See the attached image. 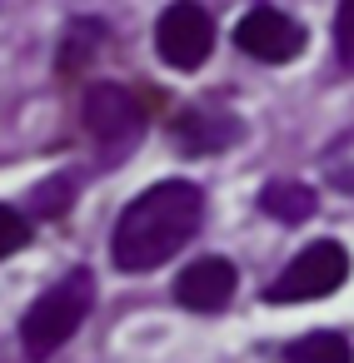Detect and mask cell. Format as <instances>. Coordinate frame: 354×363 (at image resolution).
<instances>
[{
    "label": "cell",
    "mask_w": 354,
    "mask_h": 363,
    "mask_svg": "<svg viewBox=\"0 0 354 363\" xmlns=\"http://www.w3.org/2000/svg\"><path fill=\"white\" fill-rule=\"evenodd\" d=\"M205 219V194L200 184L190 179H165V184H150L145 194H135L125 204V214L115 219V234H110V259L115 269L125 274H145V269H160L165 259H175L195 229Z\"/></svg>",
    "instance_id": "1"
},
{
    "label": "cell",
    "mask_w": 354,
    "mask_h": 363,
    "mask_svg": "<svg viewBox=\"0 0 354 363\" xmlns=\"http://www.w3.org/2000/svg\"><path fill=\"white\" fill-rule=\"evenodd\" d=\"M175 140L185 145V150H220V145H230L235 140V120H225V115H200V110H190V115H180L175 120Z\"/></svg>",
    "instance_id": "9"
},
{
    "label": "cell",
    "mask_w": 354,
    "mask_h": 363,
    "mask_svg": "<svg viewBox=\"0 0 354 363\" xmlns=\"http://www.w3.org/2000/svg\"><path fill=\"white\" fill-rule=\"evenodd\" d=\"M259 209H264L269 219H279V224H304V219L319 209V199H314V189H309V184L274 179V184H264V189H259Z\"/></svg>",
    "instance_id": "8"
},
{
    "label": "cell",
    "mask_w": 354,
    "mask_h": 363,
    "mask_svg": "<svg viewBox=\"0 0 354 363\" xmlns=\"http://www.w3.org/2000/svg\"><path fill=\"white\" fill-rule=\"evenodd\" d=\"M90 303H95V274L90 269H70L60 284H50L26 308V318H21V348H26V358L31 363L55 358L75 338V328L85 323Z\"/></svg>",
    "instance_id": "2"
},
{
    "label": "cell",
    "mask_w": 354,
    "mask_h": 363,
    "mask_svg": "<svg viewBox=\"0 0 354 363\" xmlns=\"http://www.w3.org/2000/svg\"><path fill=\"white\" fill-rule=\"evenodd\" d=\"M284 363H354V348L344 333L334 328H319V333H304L284 348Z\"/></svg>",
    "instance_id": "10"
},
{
    "label": "cell",
    "mask_w": 354,
    "mask_h": 363,
    "mask_svg": "<svg viewBox=\"0 0 354 363\" xmlns=\"http://www.w3.org/2000/svg\"><path fill=\"white\" fill-rule=\"evenodd\" d=\"M349 279V254L339 239H319L304 254H294L284 264V274L264 289V303H309V298H329L339 284Z\"/></svg>",
    "instance_id": "3"
},
{
    "label": "cell",
    "mask_w": 354,
    "mask_h": 363,
    "mask_svg": "<svg viewBox=\"0 0 354 363\" xmlns=\"http://www.w3.org/2000/svg\"><path fill=\"white\" fill-rule=\"evenodd\" d=\"M334 50L354 70V0H339V11H334Z\"/></svg>",
    "instance_id": "12"
},
{
    "label": "cell",
    "mask_w": 354,
    "mask_h": 363,
    "mask_svg": "<svg viewBox=\"0 0 354 363\" xmlns=\"http://www.w3.org/2000/svg\"><path fill=\"white\" fill-rule=\"evenodd\" d=\"M26 244H31V219L21 209H11V204H0V259L21 254Z\"/></svg>",
    "instance_id": "11"
},
{
    "label": "cell",
    "mask_w": 354,
    "mask_h": 363,
    "mask_svg": "<svg viewBox=\"0 0 354 363\" xmlns=\"http://www.w3.org/2000/svg\"><path fill=\"white\" fill-rule=\"evenodd\" d=\"M65 194H70V184H65V179L41 184V189H36V199H31V209H36V214H60V209H65Z\"/></svg>",
    "instance_id": "13"
},
{
    "label": "cell",
    "mask_w": 354,
    "mask_h": 363,
    "mask_svg": "<svg viewBox=\"0 0 354 363\" xmlns=\"http://www.w3.org/2000/svg\"><path fill=\"white\" fill-rule=\"evenodd\" d=\"M235 45L259 60V65H289L299 50H304V26L289 21L284 11L274 6H254L240 26H235Z\"/></svg>",
    "instance_id": "6"
},
{
    "label": "cell",
    "mask_w": 354,
    "mask_h": 363,
    "mask_svg": "<svg viewBox=\"0 0 354 363\" xmlns=\"http://www.w3.org/2000/svg\"><path fill=\"white\" fill-rule=\"evenodd\" d=\"M235 284H240L235 264L205 254V259H195V264L175 279V298H180V308H190V313H220V308L235 298Z\"/></svg>",
    "instance_id": "7"
},
{
    "label": "cell",
    "mask_w": 354,
    "mask_h": 363,
    "mask_svg": "<svg viewBox=\"0 0 354 363\" xmlns=\"http://www.w3.org/2000/svg\"><path fill=\"white\" fill-rule=\"evenodd\" d=\"M215 50V21L200 0H175L155 21V55L170 70H200Z\"/></svg>",
    "instance_id": "4"
},
{
    "label": "cell",
    "mask_w": 354,
    "mask_h": 363,
    "mask_svg": "<svg viewBox=\"0 0 354 363\" xmlns=\"http://www.w3.org/2000/svg\"><path fill=\"white\" fill-rule=\"evenodd\" d=\"M80 120H85L90 140H95L105 155L130 150V145L140 140V130H145V110H140V100H135L125 85H110V80H100V85L85 90Z\"/></svg>",
    "instance_id": "5"
}]
</instances>
